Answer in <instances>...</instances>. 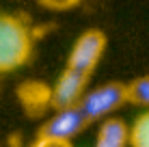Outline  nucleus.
<instances>
[{"mask_svg":"<svg viewBox=\"0 0 149 147\" xmlns=\"http://www.w3.org/2000/svg\"><path fill=\"white\" fill-rule=\"evenodd\" d=\"M41 7L50 9V11H65V9H74L78 7V2H54V0H45V2H41Z\"/></svg>","mask_w":149,"mask_h":147,"instance_id":"nucleus-11","label":"nucleus"},{"mask_svg":"<svg viewBox=\"0 0 149 147\" xmlns=\"http://www.w3.org/2000/svg\"><path fill=\"white\" fill-rule=\"evenodd\" d=\"M17 100L28 117H39L52 108V84L43 80H24L17 87Z\"/></svg>","mask_w":149,"mask_h":147,"instance_id":"nucleus-6","label":"nucleus"},{"mask_svg":"<svg viewBox=\"0 0 149 147\" xmlns=\"http://www.w3.org/2000/svg\"><path fill=\"white\" fill-rule=\"evenodd\" d=\"M127 104V82H106L93 91H86L82 98L80 108L86 115V119L93 123L97 119H108L110 113L119 110Z\"/></svg>","mask_w":149,"mask_h":147,"instance_id":"nucleus-3","label":"nucleus"},{"mask_svg":"<svg viewBox=\"0 0 149 147\" xmlns=\"http://www.w3.org/2000/svg\"><path fill=\"white\" fill-rule=\"evenodd\" d=\"M30 147H74L69 141H61V139H48V136H37L30 143Z\"/></svg>","mask_w":149,"mask_h":147,"instance_id":"nucleus-10","label":"nucleus"},{"mask_svg":"<svg viewBox=\"0 0 149 147\" xmlns=\"http://www.w3.org/2000/svg\"><path fill=\"white\" fill-rule=\"evenodd\" d=\"M7 147H22V143H19L17 136H11V139H9V143H7Z\"/></svg>","mask_w":149,"mask_h":147,"instance_id":"nucleus-12","label":"nucleus"},{"mask_svg":"<svg viewBox=\"0 0 149 147\" xmlns=\"http://www.w3.org/2000/svg\"><path fill=\"white\" fill-rule=\"evenodd\" d=\"M35 35L19 15L0 13V74L24 67L33 56Z\"/></svg>","mask_w":149,"mask_h":147,"instance_id":"nucleus-1","label":"nucleus"},{"mask_svg":"<svg viewBox=\"0 0 149 147\" xmlns=\"http://www.w3.org/2000/svg\"><path fill=\"white\" fill-rule=\"evenodd\" d=\"M127 104L149 108V76H138L127 82Z\"/></svg>","mask_w":149,"mask_h":147,"instance_id":"nucleus-8","label":"nucleus"},{"mask_svg":"<svg viewBox=\"0 0 149 147\" xmlns=\"http://www.w3.org/2000/svg\"><path fill=\"white\" fill-rule=\"evenodd\" d=\"M86 87H89V78L80 76L76 72L65 67L61 76L52 84V108L54 113L58 110H69L80 106L82 98L86 95Z\"/></svg>","mask_w":149,"mask_h":147,"instance_id":"nucleus-4","label":"nucleus"},{"mask_svg":"<svg viewBox=\"0 0 149 147\" xmlns=\"http://www.w3.org/2000/svg\"><path fill=\"white\" fill-rule=\"evenodd\" d=\"M89 123L91 121L86 119V115L82 113V108L76 106V108H69V110H58V113H54L52 117L39 128L37 136L61 139V141H69L71 143V139L78 136Z\"/></svg>","mask_w":149,"mask_h":147,"instance_id":"nucleus-5","label":"nucleus"},{"mask_svg":"<svg viewBox=\"0 0 149 147\" xmlns=\"http://www.w3.org/2000/svg\"><path fill=\"white\" fill-rule=\"evenodd\" d=\"M130 147H149V110L141 113L130 125Z\"/></svg>","mask_w":149,"mask_h":147,"instance_id":"nucleus-9","label":"nucleus"},{"mask_svg":"<svg viewBox=\"0 0 149 147\" xmlns=\"http://www.w3.org/2000/svg\"><path fill=\"white\" fill-rule=\"evenodd\" d=\"M106 33L100 28H89L76 39V43L71 45L69 50V59H67V65L65 67L71 69V72L80 74V76H86L91 78V74L95 72V67L100 65L102 56L106 52Z\"/></svg>","mask_w":149,"mask_h":147,"instance_id":"nucleus-2","label":"nucleus"},{"mask_svg":"<svg viewBox=\"0 0 149 147\" xmlns=\"http://www.w3.org/2000/svg\"><path fill=\"white\" fill-rule=\"evenodd\" d=\"M130 145V125L123 119L108 117L102 121L95 136V147H127Z\"/></svg>","mask_w":149,"mask_h":147,"instance_id":"nucleus-7","label":"nucleus"}]
</instances>
